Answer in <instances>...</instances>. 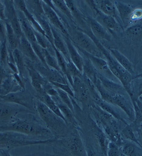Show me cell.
<instances>
[{"instance_id": "6da1fadb", "label": "cell", "mask_w": 142, "mask_h": 156, "mask_svg": "<svg viewBox=\"0 0 142 156\" xmlns=\"http://www.w3.org/2000/svg\"><path fill=\"white\" fill-rule=\"evenodd\" d=\"M2 131H10L32 136H44L50 134L51 131L46 128L34 122L16 120L5 126H0Z\"/></svg>"}, {"instance_id": "7a4b0ae2", "label": "cell", "mask_w": 142, "mask_h": 156, "mask_svg": "<svg viewBox=\"0 0 142 156\" xmlns=\"http://www.w3.org/2000/svg\"><path fill=\"white\" fill-rule=\"evenodd\" d=\"M24 135L13 132H0V148H12L26 145L47 144L56 141L55 139L42 140H29Z\"/></svg>"}, {"instance_id": "3957f363", "label": "cell", "mask_w": 142, "mask_h": 156, "mask_svg": "<svg viewBox=\"0 0 142 156\" xmlns=\"http://www.w3.org/2000/svg\"><path fill=\"white\" fill-rule=\"evenodd\" d=\"M74 39L76 42L75 45L90 54L100 57V50L96 46L93 39L84 32L76 31L74 34Z\"/></svg>"}, {"instance_id": "277c9868", "label": "cell", "mask_w": 142, "mask_h": 156, "mask_svg": "<svg viewBox=\"0 0 142 156\" xmlns=\"http://www.w3.org/2000/svg\"><path fill=\"white\" fill-rule=\"evenodd\" d=\"M41 4L45 17L50 22L51 25L60 31L63 36L69 37L68 32L55 11V9L51 5V1H41Z\"/></svg>"}, {"instance_id": "5b68a950", "label": "cell", "mask_w": 142, "mask_h": 156, "mask_svg": "<svg viewBox=\"0 0 142 156\" xmlns=\"http://www.w3.org/2000/svg\"><path fill=\"white\" fill-rule=\"evenodd\" d=\"M36 108L39 116L50 127L56 129L61 125V121L58 116L53 113L47 105L42 101L37 103Z\"/></svg>"}, {"instance_id": "8992f818", "label": "cell", "mask_w": 142, "mask_h": 156, "mask_svg": "<svg viewBox=\"0 0 142 156\" xmlns=\"http://www.w3.org/2000/svg\"><path fill=\"white\" fill-rule=\"evenodd\" d=\"M91 2H92L91 4L93 8L96 9L105 15L112 16L115 18L123 30L122 23L117 14V11L114 3L109 0L93 1H91Z\"/></svg>"}, {"instance_id": "52a82bcc", "label": "cell", "mask_w": 142, "mask_h": 156, "mask_svg": "<svg viewBox=\"0 0 142 156\" xmlns=\"http://www.w3.org/2000/svg\"><path fill=\"white\" fill-rule=\"evenodd\" d=\"M63 38L68 49L70 61L75 65L82 73H83V67L84 59L79 54L78 49L73 44V41L69 37L63 36Z\"/></svg>"}, {"instance_id": "ba28073f", "label": "cell", "mask_w": 142, "mask_h": 156, "mask_svg": "<svg viewBox=\"0 0 142 156\" xmlns=\"http://www.w3.org/2000/svg\"><path fill=\"white\" fill-rule=\"evenodd\" d=\"M113 104L121 108L129 119L132 122L135 120V112L132 102H130L124 95L119 94H114Z\"/></svg>"}, {"instance_id": "9c48e42d", "label": "cell", "mask_w": 142, "mask_h": 156, "mask_svg": "<svg viewBox=\"0 0 142 156\" xmlns=\"http://www.w3.org/2000/svg\"><path fill=\"white\" fill-rule=\"evenodd\" d=\"M75 46H76L77 49H79L80 52L83 53L86 58H87L90 60L96 69H99L101 71L103 72L104 73L108 74L109 76H115L111 72L107 61L103 59L101 57H97L92 54H90L89 53L84 51L82 48H79L76 45H75Z\"/></svg>"}, {"instance_id": "30bf717a", "label": "cell", "mask_w": 142, "mask_h": 156, "mask_svg": "<svg viewBox=\"0 0 142 156\" xmlns=\"http://www.w3.org/2000/svg\"><path fill=\"white\" fill-rule=\"evenodd\" d=\"M87 21L91 30L96 40H104L108 41L111 40L110 35L107 32L106 29L98 21L90 17L88 18Z\"/></svg>"}, {"instance_id": "8fae6325", "label": "cell", "mask_w": 142, "mask_h": 156, "mask_svg": "<svg viewBox=\"0 0 142 156\" xmlns=\"http://www.w3.org/2000/svg\"><path fill=\"white\" fill-rule=\"evenodd\" d=\"M96 75L97 78L100 80L101 85L108 92L113 94H119L124 95V92L126 91V90L122 85L111 81L110 79L99 73L97 72Z\"/></svg>"}, {"instance_id": "7c38bea8", "label": "cell", "mask_w": 142, "mask_h": 156, "mask_svg": "<svg viewBox=\"0 0 142 156\" xmlns=\"http://www.w3.org/2000/svg\"><path fill=\"white\" fill-rule=\"evenodd\" d=\"M14 2H16V5L19 8V9H20V11H21L24 13L28 21L29 22L30 24L31 25L33 29L35 30L36 31L38 32L39 33L41 34L43 36L46 37L45 33H44L43 30H42L38 22L36 21L35 17L28 10L26 4V2H25V1H23V0L15 1Z\"/></svg>"}, {"instance_id": "4fadbf2b", "label": "cell", "mask_w": 142, "mask_h": 156, "mask_svg": "<svg viewBox=\"0 0 142 156\" xmlns=\"http://www.w3.org/2000/svg\"><path fill=\"white\" fill-rule=\"evenodd\" d=\"M94 9L96 11L97 16L96 20L98 21L106 30L110 31L117 30L119 29L120 27H121L113 17L105 15L96 9Z\"/></svg>"}, {"instance_id": "5bb4252c", "label": "cell", "mask_w": 142, "mask_h": 156, "mask_svg": "<svg viewBox=\"0 0 142 156\" xmlns=\"http://www.w3.org/2000/svg\"><path fill=\"white\" fill-rule=\"evenodd\" d=\"M18 18L21 25V30L25 37L29 41L30 43L36 42V39L34 33L33 29L29 22L26 18L24 13L21 11L18 12Z\"/></svg>"}, {"instance_id": "9a60e30c", "label": "cell", "mask_w": 142, "mask_h": 156, "mask_svg": "<svg viewBox=\"0 0 142 156\" xmlns=\"http://www.w3.org/2000/svg\"><path fill=\"white\" fill-rule=\"evenodd\" d=\"M27 68L31 79L32 86L38 92L40 93H43L44 88L48 84L47 83L48 82H46L47 81H45L39 73L33 68L28 66Z\"/></svg>"}, {"instance_id": "2e32d148", "label": "cell", "mask_w": 142, "mask_h": 156, "mask_svg": "<svg viewBox=\"0 0 142 156\" xmlns=\"http://www.w3.org/2000/svg\"><path fill=\"white\" fill-rule=\"evenodd\" d=\"M114 4L120 17L122 25L124 28H126L131 21V15L132 12V9L129 6L119 1H115Z\"/></svg>"}, {"instance_id": "e0dca14e", "label": "cell", "mask_w": 142, "mask_h": 156, "mask_svg": "<svg viewBox=\"0 0 142 156\" xmlns=\"http://www.w3.org/2000/svg\"><path fill=\"white\" fill-rule=\"evenodd\" d=\"M20 49L21 53L24 54L25 56L30 61L35 62H39V60L35 53L31 43L25 37V36H21L19 39V44Z\"/></svg>"}, {"instance_id": "ac0fdd59", "label": "cell", "mask_w": 142, "mask_h": 156, "mask_svg": "<svg viewBox=\"0 0 142 156\" xmlns=\"http://www.w3.org/2000/svg\"><path fill=\"white\" fill-rule=\"evenodd\" d=\"M51 25L53 37V44L55 48L60 52L67 61H70L69 54L68 49L66 44L65 43L63 38H62L60 35L57 32L55 28Z\"/></svg>"}, {"instance_id": "d6986e66", "label": "cell", "mask_w": 142, "mask_h": 156, "mask_svg": "<svg viewBox=\"0 0 142 156\" xmlns=\"http://www.w3.org/2000/svg\"><path fill=\"white\" fill-rule=\"evenodd\" d=\"M67 146L73 155L87 156L83 142L79 137H73L69 139Z\"/></svg>"}, {"instance_id": "ffe728a7", "label": "cell", "mask_w": 142, "mask_h": 156, "mask_svg": "<svg viewBox=\"0 0 142 156\" xmlns=\"http://www.w3.org/2000/svg\"><path fill=\"white\" fill-rule=\"evenodd\" d=\"M109 50L112 56L123 68L130 73L132 75L134 73L133 65L125 56L115 48H110Z\"/></svg>"}, {"instance_id": "44dd1931", "label": "cell", "mask_w": 142, "mask_h": 156, "mask_svg": "<svg viewBox=\"0 0 142 156\" xmlns=\"http://www.w3.org/2000/svg\"><path fill=\"white\" fill-rule=\"evenodd\" d=\"M93 99L96 103L103 111L110 114L118 121L122 122L123 123L127 124L125 120L122 118L118 112H117L114 108H113L110 105H109V104L102 100L100 97L99 96L94 97Z\"/></svg>"}, {"instance_id": "7402d4cb", "label": "cell", "mask_w": 142, "mask_h": 156, "mask_svg": "<svg viewBox=\"0 0 142 156\" xmlns=\"http://www.w3.org/2000/svg\"><path fill=\"white\" fill-rule=\"evenodd\" d=\"M6 28V40L8 49L13 51L19 44V39L17 37L10 24L5 22Z\"/></svg>"}, {"instance_id": "603a6c76", "label": "cell", "mask_w": 142, "mask_h": 156, "mask_svg": "<svg viewBox=\"0 0 142 156\" xmlns=\"http://www.w3.org/2000/svg\"><path fill=\"white\" fill-rule=\"evenodd\" d=\"M42 99H43V101H42L44 103L53 113L56 114L59 118L62 119L66 123H67V120L65 119L64 116L62 113L61 111L60 110L59 108L58 107L57 105L54 100H53L52 97L47 94L46 92H43L42 93Z\"/></svg>"}, {"instance_id": "cb8c5ba5", "label": "cell", "mask_w": 142, "mask_h": 156, "mask_svg": "<svg viewBox=\"0 0 142 156\" xmlns=\"http://www.w3.org/2000/svg\"><path fill=\"white\" fill-rule=\"evenodd\" d=\"M90 79L93 83L97 80V71L91 62L87 58L84 59L83 74Z\"/></svg>"}, {"instance_id": "d4e9b609", "label": "cell", "mask_w": 142, "mask_h": 156, "mask_svg": "<svg viewBox=\"0 0 142 156\" xmlns=\"http://www.w3.org/2000/svg\"><path fill=\"white\" fill-rule=\"evenodd\" d=\"M35 17L45 33L46 38L52 46H53V34L51 25L44 18L45 16H35Z\"/></svg>"}, {"instance_id": "484cf974", "label": "cell", "mask_w": 142, "mask_h": 156, "mask_svg": "<svg viewBox=\"0 0 142 156\" xmlns=\"http://www.w3.org/2000/svg\"><path fill=\"white\" fill-rule=\"evenodd\" d=\"M1 98L7 102L18 104L27 107V103L25 101L24 98L18 92L8 93L2 96Z\"/></svg>"}, {"instance_id": "4316f807", "label": "cell", "mask_w": 142, "mask_h": 156, "mask_svg": "<svg viewBox=\"0 0 142 156\" xmlns=\"http://www.w3.org/2000/svg\"><path fill=\"white\" fill-rule=\"evenodd\" d=\"M12 56L18 73L20 74H23L25 69V64L21 50L18 48L14 49L12 51Z\"/></svg>"}, {"instance_id": "83f0119b", "label": "cell", "mask_w": 142, "mask_h": 156, "mask_svg": "<svg viewBox=\"0 0 142 156\" xmlns=\"http://www.w3.org/2000/svg\"><path fill=\"white\" fill-rule=\"evenodd\" d=\"M120 135L124 139L135 143L141 148V145L140 144L139 140L137 139L132 126L128 124L125 125V126L121 129Z\"/></svg>"}, {"instance_id": "f1b7e54d", "label": "cell", "mask_w": 142, "mask_h": 156, "mask_svg": "<svg viewBox=\"0 0 142 156\" xmlns=\"http://www.w3.org/2000/svg\"><path fill=\"white\" fill-rule=\"evenodd\" d=\"M137 145L131 141L124 143L122 146L121 153L125 156H139L138 149L141 147Z\"/></svg>"}, {"instance_id": "f546056e", "label": "cell", "mask_w": 142, "mask_h": 156, "mask_svg": "<svg viewBox=\"0 0 142 156\" xmlns=\"http://www.w3.org/2000/svg\"><path fill=\"white\" fill-rule=\"evenodd\" d=\"M125 33L128 37L135 40H139L142 37V26L135 25L127 27Z\"/></svg>"}, {"instance_id": "4dcf8cb0", "label": "cell", "mask_w": 142, "mask_h": 156, "mask_svg": "<svg viewBox=\"0 0 142 156\" xmlns=\"http://www.w3.org/2000/svg\"><path fill=\"white\" fill-rule=\"evenodd\" d=\"M135 112V120L136 125H140L142 122V104L138 100L131 99Z\"/></svg>"}, {"instance_id": "1f68e13d", "label": "cell", "mask_w": 142, "mask_h": 156, "mask_svg": "<svg viewBox=\"0 0 142 156\" xmlns=\"http://www.w3.org/2000/svg\"><path fill=\"white\" fill-rule=\"evenodd\" d=\"M44 54L45 62H46L47 66L49 68L51 67L52 69L57 70L60 72L62 73L59 67L57 60L56 57L53 56L48 51L47 49H44Z\"/></svg>"}, {"instance_id": "d6a6232c", "label": "cell", "mask_w": 142, "mask_h": 156, "mask_svg": "<svg viewBox=\"0 0 142 156\" xmlns=\"http://www.w3.org/2000/svg\"><path fill=\"white\" fill-rule=\"evenodd\" d=\"M52 47L54 49V52H55V56H56V59L57 60L58 65H59V67L60 69L62 72L65 75L66 77H67V72L66 69V64H67V61L66 59L63 55L60 52L55 48L54 45L52 46Z\"/></svg>"}, {"instance_id": "836d02e7", "label": "cell", "mask_w": 142, "mask_h": 156, "mask_svg": "<svg viewBox=\"0 0 142 156\" xmlns=\"http://www.w3.org/2000/svg\"><path fill=\"white\" fill-rule=\"evenodd\" d=\"M56 104L67 122L69 121L74 125H77V122L73 117L72 111H71V109L64 103H58Z\"/></svg>"}, {"instance_id": "e575fe53", "label": "cell", "mask_w": 142, "mask_h": 156, "mask_svg": "<svg viewBox=\"0 0 142 156\" xmlns=\"http://www.w3.org/2000/svg\"><path fill=\"white\" fill-rule=\"evenodd\" d=\"M53 5L56 6L57 9L60 10L63 13L65 14L71 20H73V15L68 7L66 4L65 1L62 0H54L52 1Z\"/></svg>"}, {"instance_id": "d590c367", "label": "cell", "mask_w": 142, "mask_h": 156, "mask_svg": "<svg viewBox=\"0 0 142 156\" xmlns=\"http://www.w3.org/2000/svg\"><path fill=\"white\" fill-rule=\"evenodd\" d=\"M8 48L6 40L0 45V64L3 66L8 64Z\"/></svg>"}, {"instance_id": "8d00e7d4", "label": "cell", "mask_w": 142, "mask_h": 156, "mask_svg": "<svg viewBox=\"0 0 142 156\" xmlns=\"http://www.w3.org/2000/svg\"><path fill=\"white\" fill-rule=\"evenodd\" d=\"M33 49L35 53L39 60L40 62L43 64V66L47 69L50 68L47 66L45 62V57H44V48H42L37 42L31 43Z\"/></svg>"}, {"instance_id": "74e56055", "label": "cell", "mask_w": 142, "mask_h": 156, "mask_svg": "<svg viewBox=\"0 0 142 156\" xmlns=\"http://www.w3.org/2000/svg\"><path fill=\"white\" fill-rule=\"evenodd\" d=\"M57 91L58 94L59 98L61 100L71 109V111L73 112L74 110L73 103L72 100L69 97V95L66 92L62 90L57 88Z\"/></svg>"}, {"instance_id": "f35d334b", "label": "cell", "mask_w": 142, "mask_h": 156, "mask_svg": "<svg viewBox=\"0 0 142 156\" xmlns=\"http://www.w3.org/2000/svg\"><path fill=\"white\" fill-rule=\"evenodd\" d=\"M121 152L119 148L118 145L113 141H110L108 143L107 147V156H120Z\"/></svg>"}, {"instance_id": "ab89813d", "label": "cell", "mask_w": 142, "mask_h": 156, "mask_svg": "<svg viewBox=\"0 0 142 156\" xmlns=\"http://www.w3.org/2000/svg\"><path fill=\"white\" fill-rule=\"evenodd\" d=\"M97 138L100 144V148L102 152L105 155H106L107 153V147H108V143H107V139L106 136L102 131L98 132L97 134Z\"/></svg>"}, {"instance_id": "60d3db41", "label": "cell", "mask_w": 142, "mask_h": 156, "mask_svg": "<svg viewBox=\"0 0 142 156\" xmlns=\"http://www.w3.org/2000/svg\"><path fill=\"white\" fill-rule=\"evenodd\" d=\"M33 31L37 43L42 48H44V49H47L48 46V43L47 42V41H48L47 39L45 37L43 36L41 34L39 33L38 32L35 30L34 29Z\"/></svg>"}, {"instance_id": "b9f144b4", "label": "cell", "mask_w": 142, "mask_h": 156, "mask_svg": "<svg viewBox=\"0 0 142 156\" xmlns=\"http://www.w3.org/2000/svg\"><path fill=\"white\" fill-rule=\"evenodd\" d=\"M50 83L53 86H56V88H59L60 90H62L68 94L70 96L74 97V94L69 86L67 84H62V83H57V82L50 81Z\"/></svg>"}, {"instance_id": "7bdbcfd3", "label": "cell", "mask_w": 142, "mask_h": 156, "mask_svg": "<svg viewBox=\"0 0 142 156\" xmlns=\"http://www.w3.org/2000/svg\"><path fill=\"white\" fill-rule=\"evenodd\" d=\"M6 40V28L5 22L0 19V41L3 43Z\"/></svg>"}, {"instance_id": "ee69618b", "label": "cell", "mask_w": 142, "mask_h": 156, "mask_svg": "<svg viewBox=\"0 0 142 156\" xmlns=\"http://www.w3.org/2000/svg\"><path fill=\"white\" fill-rule=\"evenodd\" d=\"M142 96V81L139 83L135 90V92L132 94L131 99L138 100Z\"/></svg>"}, {"instance_id": "f6af8a7d", "label": "cell", "mask_w": 142, "mask_h": 156, "mask_svg": "<svg viewBox=\"0 0 142 156\" xmlns=\"http://www.w3.org/2000/svg\"><path fill=\"white\" fill-rule=\"evenodd\" d=\"M142 18V9H136L132 11L131 15V21H137Z\"/></svg>"}, {"instance_id": "bcb514c9", "label": "cell", "mask_w": 142, "mask_h": 156, "mask_svg": "<svg viewBox=\"0 0 142 156\" xmlns=\"http://www.w3.org/2000/svg\"><path fill=\"white\" fill-rule=\"evenodd\" d=\"M13 110L6 107H0V118H5L9 116Z\"/></svg>"}, {"instance_id": "7dc6e473", "label": "cell", "mask_w": 142, "mask_h": 156, "mask_svg": "<svg viewBox=\"0 0 142 156\" xmlns=\"http://www.w3.org/2000/svg\"><path fill=\"white\" fill-rule=\"evenodd\" d=\"M0 19L5 22L6 20L5 16V5L1 1H0Z\"/></svg>"}, {"instance_id": "c3c4849f", "label": "cell", "mask_w": 142, "mask_h": 156, "mask_svg": "<svg viewBox=\"0 0 142 156\" xmlns=\"http://www.w3.org/2000/svg\"><path fill=\"white\" fill-rule=\"evenodd\" d=\"M6 73L3 66L0 64V84H2L3 81L7 78Z\"/></svg>"}, {"instance_id": "681fc988", "label": "cell", "mask_w": 142, "mask_h": 156, "mask_svg": "<svg viewBox=\"0 0 142 156\" xmlns=\"http://www.w3.org/2000/svg\"><path fill=\"white\" fill-rule=\"evenodd\" d=\"M86 152L87 156H95L94 152L90 149H88Z\"/></svg>"}, {"instance_id": "f907efd6", "label": "cell", "mask_w": 142, "mask_h": 156, "mask_svg": "<svg viewBox=\"0 0 142 156\" xmlns=\"http://www.w3.org/2000/svg\"><path fill=\"white\" fill-rule=\"evenodd\" d=\"M1 156H11L8 151L3 150L1 151Z\"/></svg>"}, {"instance_id": "816d5d0a", "label": "cell", "mask_w": 142, "mask_h": 156, "mask_svg": "<svg viewBox=\"0 0 142 156\" xmlns=\"http://www.w3.org/2000/svg\"><path fill=\"white\" fill-rule=\"evenodd\" d=\"M142 78V73L139 75H137V76H135L134 77H133V80H135V79H139V78Z\"/></svg>"}, {"instance_id": "f5cc1de1", "label": "cell", "mask_w": 142, "mask_h": 156, "mask_svg": "<svg viewBox=\"0 0 142 156\" xmlns=\"http://www.w3.org/2000/svg\"><path fill=\"white\" fill-rule=\"evenodd\" d=\"M141 138H142V131L141 132Z\"/></svg>"}, {"instance_id": "db71d44e", "label": "cell", "mask_w": 142, "mask_h": 156, "mask_svg": "<svg viewBox=\"0 0 142 156\" xmlns=\"http://www.w3.org/2000/svg\"><path fill=\"white\" fill-rule=\"evenodd\" d=\"M1 44L2 43H1V41H0V45H1Z\"/></svg>"}]
</instances>
